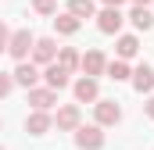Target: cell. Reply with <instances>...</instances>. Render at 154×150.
Instances as JSON below:
<instances>
[{
  "label": "cell",
  "mask_w": 154,
  "mask_h": 150,
  "mask_svg": "<svg viewBox=\"0 0 154 150\" xmlns=\"http://www.w3.org/2000/svg\"><path fill=\"white\" fill-rule=\"evenodd\" d=\"M93 122L100 125V129H108V125H118L122 122V107H118V100H93Z\"/></svg>",
  "instance_id": "1"
},
{
  "label": "cell",
  "mask_w": 154,
  "mask_h": 150,
  "mask_svg": "<svg viewBox=\"0 0 154 150\" xmlns=\"http://www.w3.org/2000/svg\"><path fill=\"white\" fill-rule=\"evenodd\" d=\"M32 43H36V36H32L29 29H18V32H11V39H7V54H11L14 61H29Z\"/></svg>",
  "instance_id": "2"
},
{
  "label": "cell",
  "mask_w": 154,
  "mask_h": 150,
  "mask_svg": "<svg viewBox=\"0 0 154 150\" xmlns=\"http://www.w3.org/2000/svg\"><path fill=\"white\" fill-rule=\"evenodd\" d=\"M122 25H125L122 7H100V11H97V29H100L104 36H118Z\"/></svg>",
  "instance_id": "3"
},
{
  "label": "cell",
  "mask_w": 154,
  "mask_h": 150,
  "mask_svg": "<svg viewBox=\"0 0 154 150\" xmlns=\"http://www.w3.org/2000/svg\"><path fill=\"white\" fill-rule=\"evenodd\" d=\"M75 147L79 150H100L104 147V129L93 122V125H82L79 122V129H75Z\"/></svg>",
  "instance_id": "4"
},
{
  "label": "cell",
  "mask_w": 154,
  "mask_h": 150,
  "mask_svg": "<svg viewBox=\"0 0 154 150\" xmlns=\"http://www.w3.org/2000/svg\"><path fill=\"white\" fill-rule=\"evenodd\" d=\"M79 122H82V111H79V104H61L57 114H54V125H57V132H75Z\"/></svg>",
  "instance_id": "5"
},
{
  "label": "cell",
  "mask_w": 154,
  "mask_h": 150,
  "mask_svg": "<svg viewBox=\"0 0 154 150\" xmlns=\"http://www.w3.org/2000/svg\"><path fill=\"white\" fill-rule=\"evenodd\" d=\"M29 61H32V64H39V68H43V64H50V61H57V43H54L50 36H39L36 43H32Z\"/></svg>",
  "instance_id": "6"
},
{
  "label": "cell",
  "mask_w": 154,
  "mask_h": 150,
  "mask_svg": "<svg viewBox=\"0 0 154 150\" xmlns=\"http://www.w3.org/2000/svg\"><path fill=\"white\" fill-rule=\"evenodd\" d=\"M11 75H14V86H25V89H32V86H39V79H43V72H39V64H32V61H18Z\"/></svg>",
  "instance_id": "7"
},
{
  "label": "cell",
  "mask_w": 154,
  "mask_h": 150,
  "mask_svg": "<svg viewBox=\"0 0 154 150\" xmlns=\"http://www.w3.org/2000/svg\"><path fill=\"white\" fill-rule=\"evenodd\" d=\"M72 93H75V104H93V100L100 97V86H97L93 75H82V79L72 82Z\"/></svg>",
  "instance_id": "8"
},
{
  "label": "cell",
  "mask_w": 154,
  "mask_h": 150,
  "mask_svg": "<svg viewBox=\"0 0 154 150\" xmlns=\"http://www.w3.org/2000/svg\"><path fill=\"white\" fill-rule=\"evenodd\" d=\"M43 82L50 86V89H65V86H72V72L68 68H61L57 61H50V64H43Z\"/></svg>",
  "instance_id": "9"
},
{
  "label": "cell",
  "mask_w": 154,
  "mask_h": 150,
  "mask_svg": "<svg viewBox=\"0 0 154 150\" xmlns=\"http://www.w3.org/2000/svg\"><path fill=\"white\" fill-rule=\"evenodd\" d=\"M104 68H108V57H104L100 50H86V54L79 57V72L82 75H93V79H97V75H104Z\"/></svg>",
  "instance_id": "10"
},
{
  "label": "cell",
  "mask_w": 154,
  "mask_h": 150,
  "mask_svg": "<svg viewBox=\"0 0 154 150\" xmlns=\"http://www.w3.org/2000/svg\"><path fill=\"white\" fill-rule=\"evenodd\" d=\"M29 104H32V111H50V107L57 104V89H50V86H32V89H29Z\"/></svg>",
  "instance_id": "11"
},
{
  "label": "cell",
  "mask_w": 154,
  "mask_h": 150,
  "mask_svg": "<svg viewBox=\"0 0 154 150\" xmlns=\"http://www.w3.org/2000/svg\"><path fill=\"white\" fill-rule=\"evenodd\" d=\"M50 129H54V114L50 111H32L25 118V132L29 136H47Z\"/></svg>",
  "instance_id": "12"
},
{
  "label": "cell",
  "mask_w": 154,
  "mask_h": 150,
  "mask_svg": "<svg viewBox=\"0 0 154 150\" xmlns=\"http://www.w3.org/2000/svg\"><path fill=\"white\" fill-rule=\"evenodd\" d=\"M125 18H129L133 29H140V32H151V29H154V11L143 7V4H133V11H129Z\"/></svg>",
  "instance_id": "13"
},
{
  "label": "cell",
  "mask_w": 154,
  "mask_h": 150,
  "mask_svg": "<svg viewBox=\"0 0 154 150\" xmlns=\"http://www.w3.org/2000/svg\"><path fill=\"white\" fill-rule=\"evenodd\" d=\"M133 89L136 93H154V68L151 64H140V68H133Z\"/></svg>",
  "instance_id": "14"
},
{
  "label": "cell",
  "mask_w": 154,
  "mask_h": 150,
  "mask_svg": "<svg viewBox=\"0 0 154 150\" xmlns=\"http://www.w3.org/2000/svg\"><path fill=\"white\" fill-rule=\"evenodd\" d=\"M50 22H54V29H57V36H75L79 29H82V22H79V18L72 14V11H65V14H54Z\"/></svg>",
  "instance_id": "15"
},
{
  "label": "cell",
  "mask_w": 154,
  "mask_h": 150,
  "mask_svg": "<svg viewBox=\"0 0 154 150\" xmlns=\"http://www.w3.org/2000/svg\"><path fill=\"white\" fill-rule=\"evenodd\" d=\"M115 54L122 57V61H133V57L140 54V39H136V36H118V43H115Z\"/></svg>",
  "instance_id": "16"
},
{
  "label": "cell",
  "mask_w": 154,
  "mask_h": 150,
  "mask_svg": "<svg viewBox=\"0 0 154 150\" xmlns=\"http://www.w3.org/2000/svg\"><path fill=\"white\" fill-rule=\"evenodd\" d=\"M104 75H108L111 82H125V79L133 75V68H129V61H122V57H115V61H108V68H104Z\"/></svg>",
  "instance_id": "17"
},
{
  "label": "cell",
  "mask_w": 154,
  "mask_h": 150,
  "mask_svg": "<svg viewBox=\"0 0 154 150\" xmlns=\"http://www.w3.org/2000/svg\"><path fill=\"white\" fill-rule=\"evenodd\" d=\"M68 11L75 14L79 22H86V18H97V4H93V0H68Z\"/></svg>",
  "instance_id": "18"
},
{
  "label": "cell",
  "mask_w": 154,
  "mask_h": 150,
  "mask_svg": "<svg viewBox=\"0 0 154 150\" xmlns=\"http://www.w3.org/2000/svg\"><path fill=\"white\" fill-rule=\"evenodd\" d=\"M79 57H82V54H79L75 46H57V64H61V68L79 72Z\"/></svg>",
  "instance_id": "19"
},
{
  "label": "cell",
  "mask_w": 154,
  "mask_h": 150,
  "mask_svg": "<svg viewBox=\"0 0 154 150\" xmlns=\"http://www.w3.org/2000/svg\"><path fill=\"white\" fill-rule=\"evenodd\" d=\"M32 11L43 14V18H54L57 14V0H32Z\"/></svg>",
  "instance_id": "20"
},
{
  "label": "cell",
  "mask_w": 154,
  "mask_h": 150,
  "mask_svg": "<svg viewBox=\"0 0 154 150\" xmlns=\"http://www.w3.org/2000/svg\"><path fill=\"white\" fill-rule=\"evenodd\" d=\"M11 89H14V75H11V72H0V100H4Z\"/></svg>",
  "instance_id": "21"
},
{
  "label": "cell",
  "mask_w": 154,
  "mask_h": 150,
  "mask_svg": "<svg viewBox=\"0 0 154 150\" xmlns=\"http://www.w3.org/2000/svg\"><path fill=\"white\" fill-rule=\"evenodd\" d=\"M7 39H11V29L0 22V54H7Z\"/></svg>",
  "instance_id": "22"
},
{
  "label": "cell",
  "mask_w": 154,
  "mask_h": 150,
  "mask_svg": "<svg viewBox=\"0 0 154 150\" xmlns=\"http://www.w3.org/2000/svg\"><path fill=\"white\" fill-rule=\"evenodd\" d=\"M143 111H147V118H151V122H154V97H151V100H147V104H143Z\"/></svg>",
  "instance_id": "23"
},
{
  "label": "cell",
  "mask_w": 154,
  "mask_h": 150,
  "mask_svg": "<svg viewBox=\"0 0 154 150\" xmlns=\"http://www.w3.org/2000/svg\"><path fill=\"white\" fill-rule=\"evenodd\" d=\"M100 4H104V7H122L125 0H100Z\"/></svg>",
  "instance_id": "24"
},
{
  "label": "cell",
  "mask_w": 154,
  "mask_h": 150,
  "mask_svg": "<svg viewBox=\"0 0 154 150\" xmlns=\"http://www.w3.org/2000/svg\"><path fill=\"white\" fill-rule=\"evenodd\" d=\"M133 4H143V7H151V4H154V0H133Z\"/></svg>",
  "instance_id": "25"
},
{
  "label": "cell",
  "mask_w": 154,
  "mask_h": 150,
  "mask_svg": "<svg viewBox=\"0 0 154 150\" xmlns=\"http://www.w3.org/2000/svg\"><path fill=\"white\" fill-rule=\"evenodd\" d=\"M0 125H4V118H0Z\"/></svg>",
  "instance_id": "26"
},
{
  "label": "cell",
  "mask_w": 154,
  "mask_h": 150,
  "mask_svg": "<svg viewBox=\"0 0 154 150\" xmlns=\"http://www.w3.org/2000/svg\"><path fill=\"white\" fill-rule=\"evenodd\" d=\"M0 150H4V147H0Z\"/></svg>",
  "instance_id": "27"
}]
</instances>
